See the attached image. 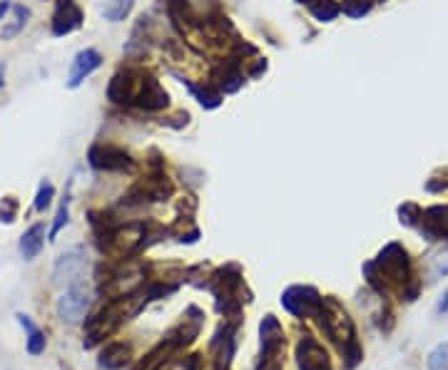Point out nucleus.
I'll return each instance as SVG.
<instances>
[{
  "instance_id": "obj_1",
  "label": "nucleus",
  "mask_w": 448,
  "mask_h": 370,
  "mask_svg": "<svg viewBox=\"0 0 448 370\" xmlns=\"http://www.w3.org/2000/svg\"><path fill=\"white\" fill-rule=\"evenodd\" d=\"M364 276L366 283L374 288L379 296H386L391 291L404 293L419 278L414 276V266H411L409 251L401 244L391 241L379 251L374 261L364 263Z\"/></svg>"
},
{
  "instance_id": "obj_2",
  "label": "nucleus",
  "mask_w": 448,
  "mask_h": 370,
  "mask_svg": "<svg viewBox=\"0 0 448 370\" xmlns=\"http://www.w3.org/2000/svg\"><path fill=\"white\" fill-rule=\"evenodd\" d=\"M207 288L212 291L217 301V311L224 316V321H239L241 323V306L244 301H251L244 288V273L236 263L222 266L212 273Z\"/></svg>"
},
{
  "instance_id": "obj_3",
  "label": "nucleus",
  "mask_w": 448,
  "mask_h": 370,
  "mask_svg": "<svg viewBox=\"0 0 448 370\" xmlns=\"http://www.w3.org/2000/svg\"><path fill=\"white\" fill-rule=\"evenodd\" d=\"M132 301H135V293L132 296H115V298H110L93 318H85L83 346L90 351V348H95L98 343H103L108 336H113L127 318H132L135 313H137V308H130Z\"/></svg>"
},
{
  "instance_id": "obj_4",
  "label": "nucleus",
  "mask_w": 448,
  "mask_h": 370,
  "mask_svg": "<svg viewBox=\"0 0 448 370\" xmlns=\"http://www.w3.org/2000/svg\"><path fill=\"white\" fill-rule=\"evenodd\" d=\"M316 321H319V328L324 331V336L329 338L339 351L349 346V343L359 341V338H356L354 321H351L346 308L341 306L334 296H326L324 301H321V308H319V313H316Z\"/></svg>"
},
{
  "instance_id": "obj_5",
  "label": "nucleus",
  "mask_w": 448,
  "mask_h": 370,
  "mask_svg": "<svg viewBox=\"0 0 448 370\" xmlns=\"http://www.w3.org/2000/svg\"><path fill=\"white\" fill-rule=\"evenodd\" d=\"M259 336H261V353L256 370H281V356H284L286 338L279 318L266 313L259 323Z\"/></svg>"
},
{
  "instance_id": "obj_6",
  "label": "nucleus",
  "mask_w": 448,
  "mask_h": 370,
  "mask_svg": "<svg viewBox=\"0 0 448 370\" xmlns=\"http://www.w3.org/2000/svg\"><path fill=\"white\" fill-rule=\"evenodd\" d=\"M88 164L98 171H118V174H132L137 169L135 159L125 149L105 142H95L88 149Z\"/></svg>"
},
{
  "instance_id": "obj_7",
  "label": "nucleus",
  "mask_w": 448,
  "mask_h": 370,
  "mask_svg": "<svg viewBox=\"0 0 448 370\" xmlns=\"http://www.w3.org/2000/svg\"><path fill=\"white\" fill-rule=\"evenodd\" d=\"M321 301H324V296L314 286H301V283L289 286L281 293V306L294 318H316Z\"/></svg>"
},
{
  "instance_id": "obj_8",
  "label": "nucleus",
  "mask_w": 448,
  "mask_h": 370,
  "mask_svg": "<svg viewBox=\"0 0 448 370\" xmlns=\"http://www.w3.org/2000/svg\"><path fill=\"white\" fill-rule=\"evenodd\" d=\"M88 311H90V288L83 281L65 286L63 296L58 298L60 321L75 326V323H83L88 318Z\"/></svg>"
},
{
  "instance_id": "obj_9",
  "label": "nucleus",
  "mask_w": 448,
  "mask_h": 370,
  "mask_svg": "<svg viewBox=\"0 0 448 370\" xmlns=\"http://www.w3.org/2000/svg\"><path fill=\"white\" fill-rule=\"evenodd\" d=\"M88 266V253L83 246H73L68 251H63L55 258L53 266V281L58 286H70V283L83 281V271Z\"/></svg>"
},
{
  "instance_id": "obj_10",
  "label": "nucleus",
  "mask_w": 448,
  "mask_h": 370,
  "mask_svg": "<svg viewBox=\"0 0 448 370\" xmlns=\"http://www.w3.org/2000/svg\"><path fill=\"white\" fill-rule=\"evenodd\" d=\"M170 105V95L165 92V88L160 85L157 78L147 73H140V85L135 92L132 107H140L145 112H160Z\"/></svg>"
},
{
  "instance_id": "obj_11",
  "label": "nucleus",
  "mask_w": 448,
  "mask_h": 370,
  "mask_svg": "<svg viewBox=\"0 0 448 370\" xmlns=\"http://www.w3.org/2000/svg\"><path fill=\"white\" fill-rule=\"evenodd\" d=\"M85 23V13L75 0H55V13L50 20V33L55 38H65V35L80 30Z\"/></svg>"
},
{
  "instance_id": "obj_12",
  "label": "nucleus",
  "mask_w": 448,
  "mask_h": 370,
  "mask_svg": "<svg viewBox=\"0 0 448 370\" xmlns=\"http://www.w3.org/2000/svg\"><path fill=\"white\" fill-rule=\"evenodd\" d=\"M296 368L299 370H331V358L326 348L314 336H301L296 343Z\"/></svg>"
},
{
  "instance_id": "obj_13",
  "label": "nucleus",
  "mask_w": 448,
  "mask_h": 370,
  "mask_svg": "<svg viewBox=\"0 0 448 370\" xmlns=\"http://www.w3.org/2000/svg\"><path fill=\"white\" fill-rule=\"evenodd\" d=\"M202 321H204V313L199 311L197 306H189L182 321H179L177 326H174L165 338H167V341L179 351V348H184V346H189V343H194V338H197L199 331H202Z\"/></svg>"
},
{
  "instance_id": "obj_14",
  "label": "nucleus",
  "mask_w": 448,
  "mask_h": 370,
  "mask_svg": "<svg viewBox=\"0 0 448 370\" xmlns=\"http://www.w3.org/2000/svg\"><path fill=\"white\" fill-rule=\"evenodd\" d=\"M419 231L429 241H448V204H434L421 211Z\"/></svg>"
},
{
  "instance_id": "obj_15",
  "label": "nucleus",
  "mask_w": 448,
  "mask_h": 370,
  "mask_svg": "<svg viewBox=\"0 0 448 370\" xmlns=\"http://www.w3.org/2000/svg\"><path fill=\"white\" fill-rule=\"evenodd\" d=\"M103 65V55L98 53L95 48H85L75 55L73 65H70V75H68V88L70 90H78L95 70Z\"/></svg>"
},
{
  "instance_id": "obj_16",
  "label": "nucleus",
  "mask_w": 448,
  "mask_h": 370,
  "mask_svg": "<svg viewBox=\"0 0 448 370\" xmlns=\"http://www.w3.org/2000/svg\"><path fill=\"white\" fill-rule=\"evenodd\" d=\"M130 361H132V346L123 341H113L105 343V348L100 351L98 366L103 370H120L127 366Z\"/></svg>"
},
{
  "instance_id": "obj_17",
  "label": "nucleus",
  "mask_w": 448,
  "mask_h": 370,
  "mask_svg": "<svg viewBox=\"0 0 448 370\" xmlns=\"http://www.w3.org/2000/svg\"><path fill=\"white\" fill-rule=\"evenodd\" d=\"M43 244H45V226L33 224L23 236H20V244H18L20 256H23L25 261H33V258L43 251Z\"/></svg>"
},
{
  "instance_id": "obj_18",
  "label": "nucleus",
  "mask_w": 448,
  "mask_h": 370,
  "mask_svg": "<svg viewBox=\"0 0 448 370\" xmlns=\"http://www.w3.org/2000/svg\"><path fill=\"white\" fill-rule=\"evenodd\" d=\"M217 85H219V92H236V90L244 85V73L239 70V60H226V63L219 68L217 75Z\"/></svg>"
},
{
  "instance_id": "obj_19",
  "label": "nucleus",
  "mask_w": 448,
  "mask_h": 370,
  "mask_svg": "<svg viewBox=\"0 0 448 370\" xmlns=\"http://www.w3.org/2000/svg\"><path fill=\"white\" fill-rule=\"evenodd\" d=\"M172 353H177V348H174L172 343L165 338V341H160L157 346H155L152 351H150L147 356H145L132 370H162V366L170 361V356H172Z\"/></svg>"
},
{
  "instance_id": "obj_20",
  "label": "nucleus",
  "mask_w": 448,
  "mask_h": 370,
  "mask_svg": "<svg viewBox=\"0 0 448 370\" xmlns=\"http://www.w3.org/2000/svg\"><path fill=\"white\" fill-rule=\"evenodd\" d=\"M184 85L189 88V92L197 97V102L202 105L204 110H217L219 105H222V92H219L214 85H194V83H187V80H182Z\"/></svg>"
},
{
  "instance_id": "obj_21",
  "label": "nucleus",
  "mask_w": 448,
  "mask_h": 370,
  "mask_svg": "<svg viewBox=\"0 0 448 370\" xmlns=\"http://www.w3.org/2000/svg\"><path fill=\"white\" fill-rule=\"evenodd\" d=\"M28 20H30V8H25V5H13V20L0 30V40L8 43V40L18 38L25 30V25H28Z\"/></svg>"
},
{
  "instance_id": "obj_22",
  "label": "nucleus",
  "mask_w": 448,
  "mask_h": 370,
  "mask_svg": "<svg viewBox=\"0 0 448 370\" xmlns=\"http://www.w3.org/2000/svg\"><path fill=\"white\" fill-rule=\"evenodd\" d=\"M135 8V0H103L100 15L110 23H123Z\"/></svg>"
},
{
  "instance_id": "obj_23",
  "label": "nucleus",
  "mask_w": 448,
  "mask_h": 370,
  "mask_svg": "<svg viewBox=\"0 0 448 370\" xmlns=\"http://www.w3.org/2000/svg\"><path fill=\"white\" fill-rule=\"evenodd\" d=\"M309 10L319 23H331L334 18H339L341 5H336L334 0H311Z\"/></svg>"
},
{
  "instance_id": "obj_24",
  "label": "nucleus",
  "mask_w": 448,
  "mask_h": 370,
  "mask_svg": "<svg viewBox=\"0 0 448 370\" xmlns=\"http://www.w3.org/2000/svg\"><path fill=\"white\" fill-rule=\"evenodd\" d=\"M339 353H341V361H344V368L346 370H354L361 361H364V348H361L359 341L349 343V346L341 348Z\"/></svg>"
},
{
  "instance_id": "obj_25",
  "label": "nucleus",
  "mask_w": 448,
  "mask_h": 370,
  "mask_svg": "<svg viewBox=\"0 0 448 370\" xmlns=\"http://www.w3.org/2000/svg\"><path fill=\"white\" fill-rule=\"evenodd\" d=\"M421 206L419 204H411V201H406V204L399 206V221L404 226H419L421 224Z\"/></svg>"
},
{
  "instance_id": "obj_26",
  "label": "nucleus",
  "mask_w": 448,
  "mask_h": 370,
  "mask_svg": "<svg viewBox=\"0 0 448 370\" xmlns=\"http://www.w3.org/2000/svg\"><path fill=\"white\" fill-rule=\"evenodd\" d=\"M53 196H55V186L50 184L48 179L40 184V189H38V196H35V204H33V209L38 211V214H43L45 209H48L50 204H53Z\"/></svg>"
},
{
  "instance_id": "obj_27",
  "label": "nucleus",
  "mask_w": 448,
  "mask_h": 370,
  "mask_svg": "<svg viewBox=\"0 0 448 370\" xmlns=\"http://www.w3.org/2000/svg\"><path fill=\"white\" fill-rule=\"evenodd\" d=\"M68 216H70V194H65L63 204H60L58 214H55V221H53V229H50V241L58 239L60 229H63L65 224H68Z\"/></svg>"
},
{
  "instance_id": "obj_28",
  "label": "nucleus",
  "mask_w": 448,
  "mask_h": 370,
  "mask_svg": "<svg viewBox=\"0 0 448 370\" xmlns=\"http://www.w3.org/2000/svg\"><path fill=\"white\" fill-rule=\"evenodd\" d=\"M429 370H448V343H439L429 356Z\"/></svg>"
},
{
  "instance_id": "obj_29",
  "label": "nucleus",
  "mask_w": 448,
  "mask_h": 370,
  "mask_svg": "<svg viewBox=\"0 0 448 370\" xmlns=\"http://www.w3.org/2000/svg\"><path fill=\"white\" fill-rule=\"evenodd\" d=\"M45 346H48V341H45V333L43 331H30L28 333V343H25V348H28L30 356H40V353L45 351Z\"/></svg>"
},
{
  "instance_id": "obj_30",
  "label": "nucleus",
  "mask_w": 448,
  "mask_h": 370,
  "mask_svg": "<svg viewBox=\"0 0 448 370\" xmlns=\"http://www.w3.org/2000/svg\"><path fill=\"white\" fill-rule=\"evenodd\" d=\"M15 216H18V199L15 196H5L3 204H0V221L3 224H13Z\"/></svg>"
},
{
  "instance_id": "obj_31",
  "label": "nucleus",
  "mask_w": 448,
  "mask_h": 370,
  "mask_svg": "<svg viewBox=\"0 0 448 370\" xmlns=\"http://www.w3.org/2000/svg\"><path fill=\"white\" fill-rule=\"evenodd\" d=\"M170 370H199V356H189V358H184V361H179V363H174Z\"/></svg>"
},
{
  "instance_id": "obj_32",
  "label": "nucleus",
  "mask_w": 448,
  "mask_h": 370,
  "mask_svg": "<svg viewBox=\"0 0 448 370\" xmlns=\"http://www.w3.org/2000/svg\"><path fill=\"white\" fill-rule=\"evenodd\" d=\"M15 318H18V323H20V326H23L25 328V331H35V328H38V326H35V323L33 321H30V318L28 316H25V313H18V316H15Z\"/></svg>"
},
{
  "instance_id": "obj_33",
  "label": "nucleus",
  "mask_w": 448,
  "mask_h": 370,
  "mask_svg": "<svg viewBox=\"0 0 448 370\" xmlns=\"http://www.w3.org/2000/svg\"><path fill=\"white\" fill-rule=\"evenodd\" d=\"M426 189L429 191H444V189H448V181H429Z\"/></svg>"
},
{
  "instance_id": "obj_34",
  "label": "nucleus",
  "mask_w": 448,
  "mask_h": 370,
  "mask_svg": "<svg viewBox=\"0 0 448 370\" xmlns=\"http://www.w3.org/2000/svg\"><path fill=\"white\" fill-rule=\"evenodd\" d=\"M439 313H448V291L444 293V298L439 301V308H436Z\"/></svg>"
},
{
  "instance_id": "obj_35",
  "label": "nucleus",
  "mask_w": 448,
  "mask_h": 370,
  "mask_svg": "<svg viewBox=\"0 0 448 370\" xmlns=\"http://www.w3.org/2000/svg\"><path fill=\"white\" fill-rule=\"evenodd\" d=\"M8 10H13V5H10V0H0V18H3Z\"/></svg>"
},
{
  "instance_id": "obj_36",
  "label": "nucleus",
  "mask_w": 448,
  "mask_h": 370,
  "mask_svg": "<svg viewBox=\"0 0 448 370\" xmlns=\"http://www.w3.org/2000/svg\"><path fill=\"white\" fill-rule=\"evenodd\" d=\"M5 88V65H0V90Z\"/></svg>"
},
{
  "instance_id": "obj_37",
  "label": "nucleus",
  "mask_w": 448,
  "mask_h": 370,
  "mask_svg": "<svg viewBox=\"0 0 448 370\" xmlns=\"http://www.w3.org/2000/svg\"><path fill=\"white\" fill-rule=\"evenodd\" d=\"M296 3H306V5H309V3H311V0H296Z\"/></svg>"
},
{
  "instance_id": "obj_38",
  "label": "nucleus",
  "mask_w": 448,
  "mask_h": 370,
  "mask_svg": "<svg viewBox=\"0 0 448 370\" xmlns=\"http://www.w3.org/2000/svg\"><path fill=\"white\" fill-rule=\"evenodd\" d=\"M376 3H384V0H376Z\"/></svg>"
}]
</instances>
